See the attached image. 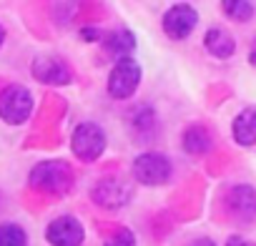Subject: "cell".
Listing matches in <instances>:
<instances>
[{
    "label": "cell",
    "mask_w": 256,
    "mask_h": 246,
    "mask_svg": "<svg viewBox=\"0 0 256 246\" xmlns=\"http://www.w3.org/2000/svg\"><path fill=\"white\" fill-rule=\"evenodd\" d=\"M33 113V96L23 86H10L0 93V118L10 126H20Z\"/></svg>",
    "instance_id": "obj_1"
},
{
    "label": "cell",
    "mask_w": 256,
    "mask_h": 246,
    "mask_svg": "<svg viewBox=\"0 0 256 246\" xmlns=\"http://www.w3.org/2000/svg\"><path fill=\"white\" fill-rule=\"evenodd\" d=\"M138 83H141V66L131 58H120L108 76V93L110 98L126 100L136 93Z\"/></svg>",
    "instance_id": "obj_2"
},
{
    "label": "cell",
    "mask_w": 256,
    "mask_h": 246,
    "mask_svg": "<svg viewBox=\"0 0 256 246\" xmlns=\"http://www.w3.org/2000/svg\"><path fill=\"white\" fill-rule=\"evenodd\" d=\"M70 146H73V154L83 161H96L103 148H106V134L98 123H80V126L73 131V138H70Z\"/></svg>",
    "instance_id": "obj_3"
},
{
    "label": "cell",
    "mask_w": 256,
    "mask_h": 246,
    "mask_svg": "<svg viewBox=\"0 0 256 246\" xmlns=\"http://www.w3.org/2000/svg\"><path fill=\"white\" fill-rule=\"evenodd\" d=\"M134 174L146 186H158L171 178V161L161 154H144L134 161Z\"/></svg>",
    "instance_id": "obj_4"
},
{
    "label": "cell",
    "mask_w": 256,
    "mask_h": 246,
    "mask_svg": "<svg viewBox=\"0 0 256 246\" xmlns=\"http://www.w3.org/2000/svg\"><path fill=\"white\" fill-rule=\"evenodd\" d=\"M198 23V13L188 6V3H178L174 6L166 16H164V30L171 40H184L191 36V30Z\"/></svg>",
    "instance_id": "obj_5"
},
{
    "label": "cell",
    "mask_w": 256,
    "mask_h": 246,
    "mask_svg": "<svg viewBox=\"0 0 256 246\" xmlns=\"http://www.w3.org/2000/svg\"><path fill=\"white\" fill-rule=\"evenodd\" d=\"M83 226L78 218L73 216H58L50 221L48 231H46V238L50 246H80L83 244Z\"/></svg>",
    "instance_id": "obj_6"
},
{
    "label": "cell",
    "mask_w": 256,
    "mask_h": 246,
    "mask_svg": "<svg viewBox=\"0 0 256 246\" xmlns=\"http://www.w3.org/2000/svg\"><path fill=\"white\" fill-rule=\"evenodd\" d=\"M33 76L43 83H70V70L58 58H38L33 63Z\"/></svg>",
    "instance_id": "obj_7"
},
{
    "label": "cell",
    "mask_w": 256,
    "mask_h": 246,
    "mask_svg": "<svg viewBox=\"0 0 256 246\" xmlns=\"http://www.w3.org/2000/svg\"><path fill=\"white\" fill-rule=\"evenodd\" d=\"M228 206L241 221L256 218V191L251 186H236L228 194Z\"/></svg>",
    "instance_id": "obj_8"
},
{
    "label": "cell",
    "mask_w": 256,
    "mask_h": 246,
    "mask_svg": "<svg viewBox=\"0 0 256 246\" xmlns=\"http://www.w3.org/2000/svg\"><path fill=\"white\" fill-rule=\"evenodd\" d=\"M234 138L238 146L256 144V108H246L234 118Z\"/></svg>",
    "instance_id": "obj_9"
},
{
    "label": "cell",
    "mask_w": 256,
    "mask_h": 246,
    "mask_svg": "<svg viewBox=\"0 0 256 246\" xmlns=\"http://www.w3.org/2000/svg\"><path fill=\"white\" fill-rule=\"evenodd\" d=\"M93 196H96L98 204L103 201V206L113 208V206L126 204L128 196H131V191H128L126 184H118V181H100V184L96 186V194H93Z\"/></svg>",
    "instance_id": "obj_10"
},
{
    "label": "cell",
    "mask_w": 256,
    "mask_h": 246,
    "mask_svg": "<svg viewBox=\"0 0 256 246\" xmlns=\"http://www.w3.org/2000/svg\"><path fill=\"white\" fill-rule=\"evenodd\" d=\"M103 48H106V53H108V56H113L116 60H120V58H126L128 53H131V50L136 48V38H134V33H131V30L118 28L116 33L106 36Z\"/></svg>",
    "instance_id": "obj_11"
},
{
    "label": "cell",
    "mask_w": 256,
    "mask_h": 246,
    "mask_svg": "<svg viewBox=\"0 0 256 246\" xmlns=\"http://www.w3.org/2000/svg\"><path fill=\"white\" fill-rule=\"evenodd\" d=\"M204 46H206V50H208L211 56H216V58H228V56H234V50H236L234 38H231L224 28H211V30L206 33V38H204Z\"/></svg>",
    "instance_id": "obj_12"
},
{
    "label": "cell",
    "mask_w": 256,
    "mask_h": 246,
    "mask_svg": "<svg viewBox=\"0 0 256 246\" xmlns=\"http://www.w3.org/2000/svg\"><path fill=\"white\" fill-rule=\"evenodd\" d=\"M184 148H186L188 154H194V156L206 154V151L211 148V136H208V131H206L204 126H191V128L184 134Z\"/></svg>",
    "instance_id": "obj_13"
},
{
    "label": "cell",
    "mask_w": 256,
    "mask_h": 246,
    "mask_svg": "<svg viewBox=\"0 0 256 246\" xmlns=\"http://www.w3.org/2000/svg\"><path fill=\"white\" fill-rule=\"evenodd\" d=\"M221 8L236 23H244V20H248L254 16V3H251V0H224Z\"/></svg>",
    "instance_id": "obj_14"
},
{
    "label": "cell",
    "mask_w": 256,
    "mask_h": 246,
    "mask_svg": "<svg viewBox=\"0 0 256 246\" xmlns=\"http://www.w3.org/2000/svg\"><path fill=\"white\" fill-rule=\"evenodd\" d=\"M0 246H28V236H26L23 226H18V224L0 226Z\"/></svg>",
    "instance_id": "obj_15"
},
{
    "label": "cell",
    "mask_w": 256,
    "mask_h": 246,
    "mask_svg": "<svg viewBox=\"0 0 256 246\" xmlns=\"http://www.w3.org/2000/svg\"><path fill=\"white\" fill-rule=\"evenodd\" d=\"M131 126L136 131H151L154 128V110L148 106H136L131 113Z\"/></svg>",
    "instance_id": "obj_16"
},
{
    "label": "cell",
    "mask_w": 256,
    "mask_h": 246,
    "mask_svg": "<svg viewBox=\"0 0 256 246\" xmlns=\"http://www.w3.org/2000/svg\"><path fill=\"white\" fill-rule=\"evenodd\" d=\"M106 246H134V234L128 231V228H118V231L106 241Z\"/></svg>",
    "instance_id": "obj_17"
},
{
    "label": "cell",
    "mask_w": 256,
    "mask_h": 246,
    "mask_svg": "<svg viewBox=\"0 0 256 246\" xmlns=\"http://www.w3.org/2000/svg\"><path fill=\"white\" fill-rule=\"evenodd\" d=\"M226 246H256V244H251V241L244 238V236H231V238L226 241Z\"/></svg>",
    "instance_id": "obj_18"
},
{
    "label": "cell",
    "mask_w": 256,
    "mask_h": 246,
    "mask_svg": "<svg viewBox=\"0 0 256 246\" xmlns=\"http://www.w3.org/2000/svg\"><path fill=\"white\" fill-rule=\"evenodd\" d=\"M80 36H83L86 40H98V38H100V30H98V28H86V30H80Z\"/></svg>",
    "instance_id": "obj_19"
},
{
    "label": "cell",
    "mask_w": 256,
    "mask_h": 246,
    "mask_svg": "<svg viewBox=\"0 0 256 246\" xmlns=\"http://www.w3.org/2000/svg\"><path fill=\"white\" fill-rule=\"evenodd\" d=\"M191 246H216V244H214L211 238H196V241H194Z\"/></svg>",
    "instance_id": "obj_20"
},
{
    "label": "cell",
    "mask_w": 256,
    "mask_h": 246,
    "mask_svg": "<svg viewBox=\"0 0 256 246\" xmlns=\"http://www.w3.org/2000/svg\"><path fill=\"white\" fill-rule=\"evenodd\" d=\"M248 63H251V66H256V40H254V46H251V53H248Z\"/></svg>",
    "instance_id": "obj_21"
},
{
    "label": "cell",
    "mask_w": 256,
    "mask_h": 246,
    "mask_svg": "<svg viewBox=\"0 0 256 246\" xmlns=\"http://www.w3.org/2000/svg\"><path fill=\"white\" fill-rule=\"evenodd\" d=\"M3 43H6V28L0 26V46H3Z\"/></svg>",
    "instance_id": "obj_22"
}]
</instances>
